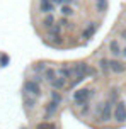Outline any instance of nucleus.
Here are the masks:
<instances>
[{"label": "nucleus", "instance_id": "nucleus-1", "mask_svg": "<svg viewBox=\"0 0 126 129\" xmlns=\"http://www.w3.org/2000/svg\"><path fill=\"white\" fill-rule=\"evenodd\" d=\"M114 102H111L109 99L104 100L102 104H99V107L95 109V117L99 122H109L111 121V116H114V109H113Z\"/></svg>", "mask_w": 126, "mask_h": 129}, {"label": "nucleus", "instance_id": "nucleus-2", "mask_svg": "<svg viewBox=\"0 0 126 129\" xmlns=\"http://www.w3.org/2000/svg\"><path fill=\"white\" fill-rule=\"evenodd\" d=\"M92 73V70H90V66L85 63H79L73 66V78L70 80V87H73V85L80 83L82 80H85L89 75Z\"/></svg>", "mask_w": 126, "mask_h": 129}, {"label": "nucleus", "instance_id": "nucleus-3", "mask_svg": "<svg viewBox=\"0 0 126 129\" xmlns=\"http://www.w3.org/2000/svg\"><path fill=\"white\" fill-rule=\"evenodd\" d=\"M24 93H27V95H31V97H38L41 95V87L39 83L36 82V80H26L24 82Z\"/></svg>", "mask_w": 126, "mask_h": 129}, {"label": "nucleus", "instance_id": "nucleus-4", "mask_svg": "<svg viewBox=\"0 0 126 129\" xmlns=\"http://www.w3.org/2000/svg\"><path fill=\"white\" fill-rule=\"evenodd\" d=\"M90 95H92V90L90 88H79L77 92H73V100L79 104V105H84V104L89 102Z\"/></svg>", "mask_w": 126, "mask_h": 129}, {"label": "nucleus", "instance_id": "nucleus-5", "mask_svg": "<svg viewBox=\"0 0 126 129\" xmlns=\"http://www.w3.org/2000/svg\"><path fill=\"white\" fill-rule=\"evenodd\" d=\"M114 119L118 122H124L126 121V104L123 100L114 104Z\"/></svg>", "mask_w": 126, "mask_h": 129}, {"label": "nucleus", "instance_id": "nucleus-6", "mask_svg": "<svg viewBox=\"0 0 126 129\" xmlns=\"http://www.w3.org/2000/svg\"><path fill=\"white\" fill-rule=\"evenodd\" d=\"M109 70L113 73H123L126 71V64L119 59H109Z\"/></svg>", "mask_w": 126, "mask_h": 129}, {"label": "nucleus", "instance_id": "nucleus-7", "mask_svg": "<svg viewBox=\"0 0 126 129\" xmlns=\"http://www.w3.org/2000/svg\"><path fill=\"white\" fill-rule=\"evenodd\" d=\"M97 31V24L95 22H89L87 24V27L84 29V32H82V38H85V39H90L94 36V32Z\"/></svg>", "mask_w": 126, "mask_h": 129}, {"label": "nucleus", "instance_id": "nucleus-8", "mask_svg": "<svg viewBox=\"0 0 126 129\" xmlns=\"http://www.w3.org/2000/svg\"><path fill=\"white\" fill-rule=\"evenodd\" d=\"M65 85H66V78L60 77V75H56V78H55L53 82H51V87H53L56 92L63 90V88H65Z\"/></svg>", "mask_w": 126, "mask_h": 129}, {"label": "nucleus", "instance_id": "nucleus-9", "mask_svg": "<svg viewBox=\"0 0 126 129\" xmlns=\"http://www.w3.org/2000/svg\"><path fill=\"white\" fill-rule=\"evenodd\" d=\"M53 0H39V10L43 14H49L53 10Z\"/></svg>", "mask_w": 126, "mask_h": 129}, {"label": "nucleus", "instance_id": "nucleus-10", "mask_svg": "<svg viewBox=\"0 0 126 129\" xmlns=\"http://www.w3.org/2000/svg\"><path fill=\"white\" fill-rule=\"evenodd\" d=\"M109 51H111L113 56H119L121 53H123V49L119 48V43H118L116 39H113V41L109 43Z\"/></svg>", "mask_w": 126, "mask_h": 129}, {"label": "nucleus", "instance_id": "nucleus-11", "mask_svg": "<svg viewBox=\"0 0 126 129\" xmlns=\"http://www.w3.org/2000/svg\"><path fill=\"white\" fill-rule=\"evenodd\" d=\"M58 73H60V77L63 78H73V66H61L60 70H58Z\"/></svg>", "mask_w": 126, "mask_h": 129}, {"label": "nucleus", "instance_id": "nucleus-12", "mask_svg": "<svg viewBox=\"0 0 126 129\" xmlns=\"http://www.w3.org/2000/svg\"><path fill=\"white\" fill-rule=\"evenodd\" d=\"M43 78H44L46 82H49V83H51L55 78H56V71H55L53 68H46V71L43 73Z\"/></svg>", "mask_w": 126, "mask_h": 129}, {"label": "nucleus", "instance_id": "nucleus-13", "mask_svg": "<svg viewBox=\"0 0 126 129\" xmlns=\"http://www.w3.org/2000/svg\"><path fill=\"white\" fill-rule=\"evenodd\" d=\"M95 10L97 12H106L107 10V0H95Z\"/></svg>", "mask_w": 126, "mask_h": 129}, {"label": "nucleus", "instance_id": "nucleus-14", "mask_svg": "<svg viewBox=\"0 0 126 129\" xmlns=\"http://www.w3.org/2000/svg\"><path fill=\"white\" fill-rule=\"evenodd\" d=\"M49 38L51 39H56V41H58V43H60L61 41V36H60V27L58 26H55V27H51V29H49Z\"/></svg>", "mask_w": 126, "mask_h": 129}, {"label": "nucleus", "instance_id": "nucleus-15", "mask_svg": "<svg viewBox=\"0 0 126 129\" xmlns=\"http://www.w3.org/2000/svg\"><path fill=\"white\" fill-rule=\"evenodd\" d=\"M24 104H26V107L33 109L34 105H36V97H31V95H27V93H24Z\"/></svg>", "mask_w": 126, "mask_h": 129}, {"label": "nucleus", "instance_id": "nucleus-16", "mask_svg": "<svg viewBox=\"0 0 126 129\" xmlns=\"http://www.w3.org/2000/svg\"><path fill=\"white\" fill-rule=\"evenodd\" d=\"M53 24H55V17L51 15V14H48L46 17H44V20H43V26L46 27V29H51Z\"/></svg>", "mask_w": 126, "mask_h": 129}, {"label": "nucleus", "instance_id": "nucleus-17", "mask_svg": "<svg viewBox=\"0 0 126 129\" xmlns=\"http://www.w3.org/2000/svg\"><path fill=\"white\" fill-rule=\"evenodd\" d=\"M99 68H100L102 71H104V73H107V71H111V70H109V59L102 58V59L99 61Z\"/></svg>", "mask_w": 126, "mask_h": 129}, {"label": "nucleus", "instance_id": "nucleus-18", "mask_svg": "<svg viewBox=\"0 0 126 129\" xmlns=\"http://www.w3.org/2000/svg\"><path fill=\"white\" fill-rule=\"evenodd\" d=\"M56 107H58V102L51 100V102L48 104V107H46V114H53L55 110H56Z\"/></svg>", "mask_w": 126, "mask_h": 129}, {"label": "nucleus", "instance_id": "nucleus-19", "mask_svg": "<svg viewBox=\"0 0 126 129\" xmlns=\"http://www.w3.org/2000/svg\"><path fill=\"white\" fill-rule=\"evenodd\" d=\"M36 129H56V127H55V124H51V122H41V124L36 126Z\"/></svg>", "mask_w": 126, "mask_h": 129}, {"label": "nucleus", "instance_id": "nucleus-20", "mask_svg": "<svg viewBox=\"0 0 126 129\" xmlns=\"http://www.w3.org/2000/svg\"><path fill=\"white\" fill-rule=\"evenodd\" d=\"M61 14H63V15H72L73 9H72V7H68V5H63V7H61Z\"/></svg>", "mask_w": 126, "mask_h": 129}, {"label": "nucleus", "instance_id": "nucleus-21", "mask_svg": "<svg viewBox=\"0 0 126 129\" xmlns=\"http://www.w3.org/2000/svg\"><path fill=\"white\" fill-rule=\"evenodd\" d=\"M51 100H55V102H58V104H60L61 95H60V93H58L56 90H55V92H51Z\"/></svg>", "mask_w": 126, "mask_h": 129}, {"label": "nucleus", "instance_id": "nucleus-22", "mask_svg": "<svg viewBox=\"0 0 126 129\" xmlns=\"http://www.w3.org/2000/svg\"><path fill=\"white\" fill-rule=\"evenodd\" d=\"M73 0H61V5H66V4H72Z\"/></svg>", "mask_w": 126, "mask_h": 129}, {"label": "nucleus", "instance_id": "nucleus-23", "mask_svg": "<svg viewBox=\"0 0 126 129\" xmlns=\"http://www.w3.org/2000/svg\"><path fill=\"white\" fill-rule=\"evenodd\" d=\"M7 61H9V58H7V56H2V63H4V66H5Z\"/></svg>", "mask_w": 126, "mask_h": 129}, {"label": "nucleus", "instance_id": "nucleus-24", "mask_svg": "<svg viewBox=\"0 0 126 129\" xmlns=\"http://www.w3.org/2000/svg\"><path fill=\"white\" fill-rule=\"evenodd\" d=\"M121 56H123V58L126 59V46H124V48H123V53H121Z\"/></svg>", "mask_w": 126, "mask_h": 129}, {"label": "nucleus", "instance_id": "nucleus-25", "mask_svg": "<svg viewBox=\"0 0 126 129\" xmlns=\"http://www.w3.org/2000/svg\"><path fill=\"white\" fill-rule=\"evenodd\" d=\"M121 38H123V39L126 41V31H121Z\"/></svg>", "mask_w": 126, "mask_h": 129}]
</instances>
